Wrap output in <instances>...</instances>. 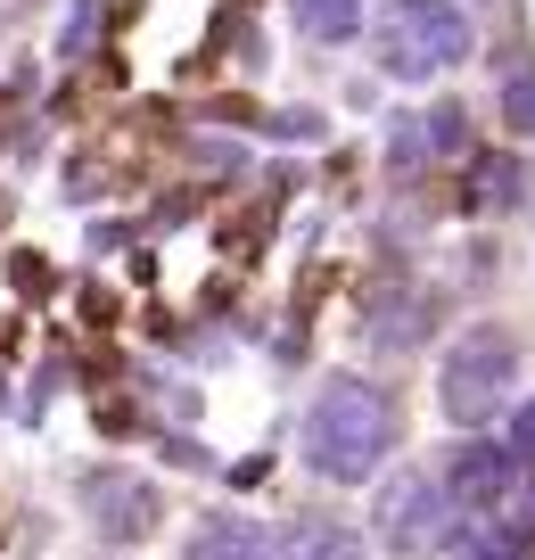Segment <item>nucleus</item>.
<instances>
[{"mask_svg":"<svg viewBox=\"0 0 535 560\" xmlns=\"http://www.w3.org/2000/svg\"><path fill=\"white\" fill-rule=\"evenodd\" d=\"M502 116H511L519 132H535V67H519L511 83H502Z\"/></svg>","mask_w":535,"mask_h":560,"instance_id":"nucleus-11","label":"nucleus"},{"mask_svg":"<svg viewBox=\"0 0 535 560\" xmlns=\"http://www.w3.org/2000/svg\"><path fill=\"white\" fill-rule=\"evenodd\" d=\"M453 527H462V511H453V494L437 487V478L404 470L396 487L380 494V544L387 552H437V544H453Z\"/></svg>","mask_w":535,"mask_h":560,"instance_id":"nucleus-4","label":"nucleus"},{"mask_svg":"<svg viewBox=\"0 0 535 560\" xmlns=\"http://www.w3.org/2000/svg\"><path fill=\"white\" fill-rule=\"evenodd\" d=\"M74 503H83V520L100 527L107 544H140L156 527V487L132 470H91L83 487H74Z\"/></svg>","mask_w":535,"mask_h":560,"instance_id":"nucleus-5","label":"nucleus"},{"mask_svg":"<svg viewBox=\"0 0 535 560\" xmlns=\"http://www.w3.org/2000/svg\"><path fill=\"white\" fill-rule=\"evenodd\" d=\"M107 560H116V552H107Z\"/></svg>","mask_w":535,"mask_h":560,"instance_id":"nucleus-13","label":"nucleus"},{"mask_svg":"<svg viewBox=\"0 0 535 560\" xmlns=\"http://www.w3.org/2000/svg\"><path fill=\"white\" fill-rule=\"evenodd\" d=\"M495 511H502V536L511 544H535V487H511Z\"/></svg>","mask_w":535,"mask_h":560,"instance_id":"nucleus-10","label":"nucleus"},{"mask_svg":"<svg viewBox=\"0 0 535 560\" xmlns=\"http://www.w3.org/2000/svg\"><path fill=\"white\" fill-rule=\"evenodd\" d=\"M511 371H519L511 330H502V322H478V330L453 338L437 396H445V412H453V420H486V412L502 404V387H511Z\"/></svg>","mask_w":535,"mask_h":560,"instance_id":"nucleus-3","label":"nucleus"},{"mask_svg":"<svg viewBox=\"0 0 535 560\" xmlns=\"http://www.w3.org/2000/svg\"><path fill=\"white\" fill-rule=\"evenodd\" d=\"M437 487L453 494V511H495L519 478H511V454H502V445L469 438V445H453V462H445V478H437Z\"/></svg>","mask_w":535,"mask_h":560,"instance_id":"nucleus-6","label":"nucleus"},{"mask_svg":"<svg viewBox=\"0 0 535 560\" xmlns=\"http://www.w3.org/2000/svg\"><path fill=\"white\" fill-rule=\"evenodd\" d=\"M380 67L404 74V83H429V74H453L469 58V18L453 9V0H387L380 9Z\"/></svg>","mask_w":535,"mask_h":560,"instance_id":"nucleus-2","label":"nucleus"},{"mask_svg":"<svg viewBox=\"0 0 535 560\" xmlns=\"http://www.w3.org/2000/svg\"><path fill=\"white\" fill-rule=\"evenodd\" d=\"M289 560H371V552H363V536H354V527L313 520V527H296V552H289Z\"/></svg>","mask_w":535,"mask_h":560,"instance_id":"nucleus-9","label":"nucleus"},{"mask_svg":"<svg viewBox=\"0 0 535 560\" xmlns=\"http://www.w3.org/2000/svg\"><path fill=\"white\" fill-rule=\"evenodd\" d=\"M387 445H396V404L371 380H354V371L322 380V396H313V412H305V462L313 470L354 487V478H371L387 462Z\"/></svg>","mask_w":535,"mask_h":560,"instance_id":"nucleus-1","label":"nucleus"},{"mask_svg":"<svg viewBox=\"0 0 535 560\" xmlns=\"http://www.w3.org/2000/svg\"><path fill=\"white\" fill-rule=\"evenodd\" d=\"M182 560H280V552H272V527L240 520V511H214V520H198Z\"/></svg>","mask_w":535,"mask_h":560,"instance_id":"nucleus-7","label":"nucleus"},{"mask_svg":"<svg viewBox=\"0 0 535 560\" xmlns=\"http://www.w3.org/2000/svg\"><path fill=\"white\" fill-rule=\"evenodd\" d=\"M296 25H305L313 42H354L363 34V0H289Z\"/></svg>","mask_w":535,"mask_h":560,"instance_id":"nucleus-8","label":"nucleus"},{"mask_svg":"<svg viewBox=\"0 0 535 560\" xmlns=\"http://www.w3.org/2000/svg\"><path fill=\"white\" fill-rule=\"evenodd\" d=\"M511 462H535V404H519L511 412V445H502Z\"/></svg>","mask_w":535,"mask_h":560,"instance_id":"nucleus-12","label":"nucleus"}]
</instances>
